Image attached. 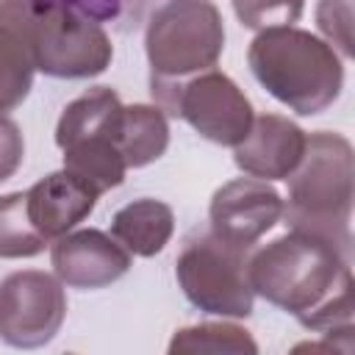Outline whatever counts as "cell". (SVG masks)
<instances>
[{
	"label": "cell",
	"mask_w": 355,
	"mask_h": 355,
	"mask_svg": "<svg viewBox=\"0 0 355 355\" xmlns=\"http://www.w3.org/2000/svg\"><path fill=\"white\" fill-rule=\"evenodd\" d=\"M302 6L305 0H233L239 22L250 31L294 25L302 14Z\"/></svg>",
	"instance_id": "cell-20"
},
{
	"label": "cell",
	"mask_w": 355,
	"mask_h": 355,
	"mask_svg": "<svg viewBox=\"0 0 355 355\" xmlns=\"http://www.w3.org/2000/svg\"><path fill=\"white\" fill-rule=\"evenodd\" d=\"M67 316L64 283L39 269L14 272L0 283V338L33 349L55 338Z\"/></svg>",
	"instance_id": "cell-8"
},
{
	"label": "cell",
	"mask_w": 355,
	"mask_h": 355,
	"mask_svg": "<svg viewBox=\"0 0 355 355\" xmlns=\"http://www.w3.org/2000/svg\"><path fill=\"white\" fill-rule=\"evenodd\" d=\"M250 252L202 233L186 241L178 255V283L191 305L219 316H250L255 291L247 277Z\"/></svg>",
	"instance_id": "cell-6"
},
{
	"label": "cell",
	"mask_w": 355,
	"mask_h": 355,
	"mask_svg": "<svg viewBox=\"0 0 355 355\" xmlns=\"http://www.w3.org/2000/svg\"><path fill=\"white\" fill-rule=\"evenodd\" d=\"M25 158V141L19 125L0 114V183L8 180Z\"/></svg>",
	"instance_id": "cell-22"
},
{
	"label": "cell",
	"mask_w": 355,
	"mask_h": 355,
	"mask_svg": "<svg viewBox=\"0 0 355 355\" xmlns=\"http://www.w3.org/2000/svg\"><path fill=\"white\" fill-rule=\"evenodd\" d=\"M225 47V22L211 0H166L153 11L144 50L153 69V94L214 69Z\"/></svg>",
	"instance_id": "cell-5"
},
{
	"label": "cell",
	"mask_w": 355,
	"mask_h": 355,
	"mask_svg": "<svg viewBox=\"0 0 355 355\" xmlns=\"http://www.w3.org/2000/svg\"><path fill=\"white\" fill-rule=\"evenodd\" d=\"M247 277L255 294L297 319L322 308L333 297L352 291L349 255L300 230L252 252L247 261Z\"/></svg>",
	"instance_id": "cell-1"
},
{
	"label": "cell",
	"mask_w": 355,
	"mask_h": 355,
	"mask_svg": "<svg viewBox=\"0 0 355 355\" xmlns=\"http://www.w3.org/2000/svg\"><path fill=\"white\" fill-rule=\"evenodd\" d=\"M175 233V214L166 202L141 197L128 202L114 214L111 236L130 252L141 258L158 255Z\"/></svg>",
	"instance_id": "cell-14"
},
{
	"label": "cell",
	"mask_w": 355,
	"mask_h": 355,
	"mask_svg": "<svg viewBox=\"0 0 355 355\" xmlns=\"http://www.w3.org/2000/svg\"><path fill=\"white\" fill-rule=\"evenodd\" d=\"M0 25L11 28L33 67L53 78L100 75L114 55L100 22L67 0H0Z\"/></svg>",
	"instance_id": "cell-3"
},
{
	"label": "cell",
	"mask_w": 355,
	"mask_h": 355,
	"mask_svg": "<svg viewBox=\"0 0 355 355\" xmlns=\"http://www.w3.org/2000/svg\"><path fill=\"white\" fill-rule=\"evenodd\" d=\"M169 144V122L155 105H125L116 147L128 164V169L147 166L166 153Z\"/></svg>",
	"instance_id": "cell-15"
},
{
	"label": "cell",
	"mask_w": 355,
	"mask_h": 355,
	"mask_svg": "<svg viewBox=\"0 0 355 355\" xmlns=\"http://www.w3.org/2000/svg\"><path fill=\"white\" fill-rule=\"evenodd\" d=\"M283 216L280 194L258 178H236L219 186L211 197V233L239 250H252L255 241Z\"/></svg>",
	"instance_id": "cell-9"
},
{
	"label": "cell",
	"mask_w": 355,
	"mask_h": 355,
	"mask_svg": "<svg viewBox=\"0 0 355 355\" xmlns=\"http://www.w3.org/2000/svg\"><path fill=\"white\" fill-rule=\"evenodd\" d=\"M64 153V169L80 175L86 183H92L100 194L108 189H116L125 180L128 164L116 147L114 139H83L61 150Z\"/></svg>",
	"instance_id": "cell-16"
},
{
	"label": "cell",
	"mask_w": 355,
	"mask_h": 355,
	"mask_svg": "<svg viewBox=\"0 0 355 355\" xmlns=\"http://www.w3.org/2000/svg\"><path fill=\"white\" fill-rule=\"evenodd\" d=\"M305 139L308 136L297 122L280 114H261L233 147V161L250 178L286 180L305 153Z\"/></svg>",
	"instance_id": "cell-11"
},
{
	"label": "cell",
	"mask_w": 355,
	"mask_h": 355,
	"mask_svg": "<svg viewBox=\"0 0 355 355\" xmlns=\"http://www.w3.org/2000/svg\"><path fill=\"white\" fill-rule=\"evenodd\" d=\"M169 352H258V344L239 324L227 322H205L194 327H183L172 336Z\"/></svg>",
	"instance_id": "cell-19"
},
{
	"label": "cell",
	"mask_w": 355,
	"mask_h": 355,
	"mask_svg": "<svg viewBox=\"0 0 355 355\" xmlns=\"http://www.w3.org/2000/svg\"><path fill=\"white\" fill-rule=\"evenodd\" d=\"M33 72L36 67L22 39L11 28L0 25V114L17 108L28 97Z\"/></svg>",
	"instance_id": "cell-18"
},
{
	"label": "cell",
	"mask_w": 355,
	"mask_h": 355,
	"mask_svg": "<svg viewBox=\"0 0 355 355\" xmlns=\"http://www.w3.org/2000/svg\"><path fill=\"white\" fill-rule=\"evenodd\" d=\"M50 241L33 227L22 191L0 197V258H33Z\"/></svg>",
	"instance_id": "cell-17"
},
{
	"label": "cell",
	"mask_w": 355,
	"mask_h": 355,
	"mask_svg": "<svg viewBox=\"0 0 355 355\" xmlns=\"http://www.w3.org/2000/svg\"><path fill=\"white\" fill-rule=\"evenodd\" d=\"M247 61L255 80L302 116L324 111L341 94L344 67L333 44L294 25L258 31Z\"/></svg>",
	"instance_id": "cell-4"
},
{
	"label": "cell",
	"mask_w": 355,
	"mask_h": 355,
	"mask_svg": "<svg viewBox=\"0 0 355 355\" xmlns=\"http://www.w3.org/2000/svg\"><path fill=\"white\" fill-rule=\"evenodd\" d=\"M53 272L72 288H103L130 269V252L103 230H75L55 239Z\"/></svg>",
	"instance_id": "cell-10"
},
{
	"label": "cell",
	"mask_w": 355,
	"mask_h": 355,
	"mask_svg": "<svg viewBox=\"0 0 355 355\" xmlns=\"http://www.w3.org/2000/svg\"><path fill=\"white\" fill-rule=\"evenodd\" d=\"M352 144L341 133L316 130L288 180L283 216L291 230L316 236L344 255L352 252Z\"/></svg>",
	"instance_id": "cell-2"
},
{
	"label": "cell",
	"mask_w": 355,
	"mask_h": 355,
	"mask_svg": "<svg viewBox=\"0 0 355 355\" xmlns=\"http://www.w3.org/2000/svg\"><path fill=\"white\" fill-rule=\"evenodd\" d=\"M319 31L349 58L352 55V0H319Z\"/></svg>",
	"instance_id": "cell-21"
},
{
	"label": "cell",
	"mask_w": 355,
	"mask_h": 355,
	"mask_svg": "<svg viewBox=\"0 0 355 355\" xmlns=\"http://www.w3.org/2000/svg\"><path fill=\"white\" fill-rule=\"evenodd\" d=\"M122 103L119 94L108 86H92L80 97H75L58 125H55V144L64 150L75 141L83 139H119V125H122Z\"/></svg>",
	"instance_id": "cell-13"
},
{
	"label": "cell",
	"mask_w": 355,
	"mask_h": 355,
	"mask_svg": "<svg viewBox=\"0 0 355 355\" xmlns=\"http://www.w3.org/2000/svg\"><path fill=\"white\" fill-rule=\"evenodd\" d=\"M155 97L169 114L183 116L200 136L225 147H236L255 119L244 92L216 69L197 72Z\"/></svg>",
	"instance_id": "cell-7"
},
{
	"label": "cell",
	"mask_w": 355,
	"mask_h": 355,
	"mask_svg": "<svg viewBox=\"0 0 355 355\" xmlns=\"http://www.w3.org/2000/svg\"><path fill=\"white\" fill-rule=\"evenodd\" d=\"M97 197L100 191L69 169L50 172L25 191L28 216L47 241L80 225L94 211Z\"/></svg>",
	"instance_id": "cell-12"
}]
</instances>
